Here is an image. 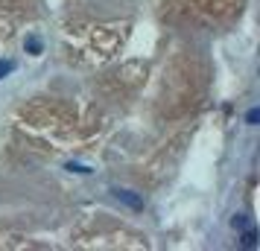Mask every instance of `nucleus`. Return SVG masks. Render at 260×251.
I'll use <instances>...</instances> for the list:
<instances>
[{
	"label": "nucleus",
	"mask_w": 260,
	"mask_h": 251,
	"mask_svg": "<svg viewBox=\"0 0 260 251\" xmlns=\"http://www.w3.org/2000/svg\"><path fill=\"white\" fill-rule=\"evenodd\" d=\"M114 199L117 202H123V204H129L132 210H143V199L138 196V193H132V190H120V187H114Z\"/></svg>",
	"instance_id": "nucleus-1"
},
{
	"label": "nucleus",
	"mask_w": 260,
	"mask_h": 251,
	"mask_svg": "<svg viewBox=\"0 0 260 251\" xmlns=\"http://www.w3.org/2000/svg\"><path fill=\"white\" fill-rule=\"evenodd\" d=\"M12 70H15V61L12 59H0V79H3V76H9Z\"/></svg>",
	"instance_id": "nucleus-2"
},
{
	"label": "nucleus",
	"mask_w": 260,
	"mask_h": 251,
	"mask_svg": "<svg viewBox=\"0 0 260 251\" xmlns=\"http://www.w3.org/2000/svg\"><path fill=\"white\" fill-rule=\"evenodd\" d=\"M26 47L32 50V56H38V53H41V44H38V38H29V41H26Z\"/></svg>",
	"instance_id": "nucleus-3"
},
{
	"label": "nucleus",
	"mask_w": 260,
	"mask_h": 251,
	"mask_svg": "<svg viewBox=\"0 0 260 251\" xmlns=\"http://www.w3.org/2000/svg\"><path fill=\"white\" fill-rule=\"evenodd\" d=\"M260 120V111L257 108H251V111H248V123H251V126H254V123H257Z\"/></svg>",
	"instance_id": "nucleus-4"
}]
</instances>
